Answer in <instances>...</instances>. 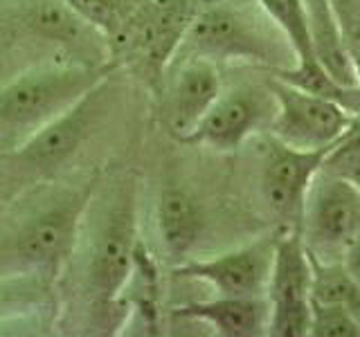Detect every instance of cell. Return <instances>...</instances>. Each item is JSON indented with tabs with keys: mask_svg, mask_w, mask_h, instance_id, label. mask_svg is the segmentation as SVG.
Here are the masks:
<instances>
[{
	"mask_svg": "<svg viewBox=\"0 0 360 337\" xmlns=\"http://www.w3.org/2000/svg\"><path fill=\"white\" fill-rule=\"evenodd\" d=\"M326 153L329 149L302 151L270 138L262 164V196L268 211L286 230L300 227L304 200Z\"/></svg>",
	"mask_w": 360,
	"mask_h": 337,
	"instance_id": "obj_11",
	"label": "cell"
},
{
	"mask_svg": "<svg viewBox=\"0 0 360 337\" xmlns=\"http://www.w3.org/2000/svg\"><path fill=\"white\" fill-rule=\"evenodd\" d=\"M277 115V99L268 81L236 84L221 90V95L198 121L183 144L205 146L217 153H232L252 135L270 133Z\"/></svg>",
	"mask_w": 360,
	"mask_h": 337,
	"instance_id": "obj_8",
	"label": "cell"
},
{
	"mask_svg": "<svg viewBox=\"0 0 360 337\" xmlns=\"http://www.w3.org/2000/svg\"><path fill=\"white\" fill-rule=\"evenodd\" d=\"M320 171L347 180L360 189V119L324 155Z\"/></svg>",
	"mask_w": 360,
	"mask_h": 337,
	"instance_id": "obj_18",
	"label": "cell"
},
{
	"mask_svg": "<svg viewBox=\"0 0 360 337\" xmlns=\"http://www.w3.org/2000/svg\"><path fill=\"white\" fill-rule=\"evenodd\" d=\"M84 241V286L93 306L104 312L122 310L135 252H138V187L129 176L95 183L90 196L82 239Z\"/></svg>",
	"mask_w": 360,
	"mask_h": 337,
	"instance_id": "obj_1",
	"label": "cell"
},
{
	"mask_svg": "<svg viewBox=\"0 0 360 337\" xmlns=\"http://www.w3.org/2000/svg\"><path fill=\"white\" fill-rule=\"evenodd\" d=\"M259 5L268 11V16L286 34V39L297 54V63L318 61L313 52L307 16H304V0H259Z\"/></svg>",
	"mask_w": 360,
	"mask_h": 337,
	"instance_id": "obj_17",
	"label": "cell"
},
{
	"mask_svg": "<svg viewBox=\"0 0 360 337\" xmlns=\"http://www.w3.org/2000/svg\"><path fill=\"white\" fill-rule=\"evenodd\" d=\"M347 270V275L356 281V286L360 288V234L356 239L349 243V247L342 254V261H340Z\"/></svg>",
	"mask_w": 360,
	"mask_h": 337,
	"instance_id": "obj_21",
	"label": "cell"
},
{
	"mask_svg": "<svg viewBox=\"0 0 360 337\" xmlns=\"http://www.w3.org/2000/svg\"><path fill=\"white\" fill-rule=\"evenodd\" d=\"M223 90L219 63L202 56L174 59L160 88V115L172 138L185 142Z\"/></svg>",
	"mask_w": 360,
	"mask_h": 337,
	"instance_id": "obj_10",
	"label": "cell"
},
{
	"mask_svg": "<svg viewBox=\"0 0 360 337\" xmlns=\"http://www.w3.org/2000/svg\"><path fill=\"white\" fill-rule=\"evenodd\" d=\"M345 48L360 74V0H331Z\"/></svg>",
	"mask_w": 360,
	"mask_h": 337,
	"instance_id": "obj_20",
	"label": "cell"
},
{
	"mask_svg": "<svg viewBox=\"0 0 360 337\" xmlns=\"http://www.w3.org/2000/svg\"><path fill=\"white\" fill-rule=\"evenodd\" d=\"M183 56L257 65L270 74L297 65L290 41L259 0H223L196 9L174 59Z\"/></svg>",
	"mask_w": 360,
	"mask_h": 337,
	"instance_id": "obj_2",
	"label": "cell"
},
{
	"mask_svg": "<svg viewBox=\"0 0 360 337\" xmlns=\"http://www.w3.org/2000/svg\"><path fill=\"white\" fill-rule=\"evenodd\" d=\"M297 230L309 256L322 263H340L349 243L360 234V189L318 171Z\"/></svg>",
	"mask_w": 360,
	"mask_h": 337,
	"instance_id": "obj_6",
	"label": "cell"
},
{
	"mask_svg": "<svg viewBox=\"0 0 360 337\" xmlns=\"http://www.w3.org/2000/svg\"><path fill=\"white\" fill-rule=\"evenodd\" d=\"M268 86L277 99V115L268 135L292 149H331L358 119L338 101L281 81L273 74Z\"/></svg>",
	"mask_w": 360,
	"mask_h": 337,
	"instance_id": "obj_9",
	"label": "cell"
},
{
	"mask_svg": "<svg viewBox=\"0 0 360 337\" xmlns=\"http://www.w3.org/2000/svg\"><path fill=\"white\" fill-rule=\"evenodd\" d=\"M313 265L300 230L277 236L266 299L270 337H309L313 310Z\"/></svg>",
	"mask_w": 360,
	"mask_h": 337,
	"instance_id": "obj_7",
	"label": "cell"
},
{
	"mask_svg": "<svg viewBox=\"0 0 360 337\" xmlns=\"http://www.w3.org/2000/svg\"><path fill=\"white\" fill-rule=\"evenodd\" d=\"M95 180L77 189H61L32 207L7 236L0 261L16 272L56 275L77 254L86 209Z\"/></svg>",
	"mask_w": 360,
	"mask_h": 337,
	"instance_id": "obj_4",
	"label": "cell"
},
{
	"mask_svg": "<svg viewBox=\"0 0 360 337\" xmlns=\"http://www.w3.org/2000/svg\"><path fill=\"white\" fill-rule=\"evenodd\" d=\"M304 16H307L315 59L340 84L360 86V74L345 48L331 0H304Z\"/></svg>",
	"mask_w": 360,
	"mask_h": 337,
	"instance_id": "obj_15",
	"label": "cell"
},
{
	"mask_svg": "<svg viewBox=\"0 0 360 337\" xmlns=\"http://www.w3.org/2000/svg\"><path fill=\"white\" fill-rule=\"evenodd\" d=\"M110 77L95 86L59 117L32 133L18 146L0 153L3 173L16 185L43 183L72 160L77 151L99 128L106 112V86Z\"/></svg>",
	"mask_w": 360,
	"mask_h": 337,
	"instance_id": "obj_5",
	"label": "cell"
},
{
	"mask_svg": "<svg viewBox=\"0 0 360 337\" xmlns=\"http://www.w3.org/2000/svg\"><path fill=\"white\" fill-rule=\"evenodd\" d=\"M309 337H360V322L340 303L313 301Z\"/></svg>",
	"mask_w": 360,
	"mask_h": 337,
	"instance_id": "obj_19",
	"label": "cell"
},
{
	"mask_svg": "<svg viewBox=\"0 0 360 337\" xmlns=\"http://www.w3.org/2000/svg\"><path fill=\"white\" fill-rule=\"evenodd\" d=\"M205 209L189 189L169 183L155 200V230L165 254L183 263L205 234Z\"/></svg>",
	"mask_w": 360,
	"mask_h": 337,
	"instance_id": "obj_13",
	"label": "cell"
},
{
	"mask_svg": "<svg viewBox=\"0 0 360 337\" xmlns=\"http://www.w3.org/2000/svg\"><path fill=\"white\" fill-rule=\"evenodd\" d=\"M115 63H43L0 86V149H14L108 79ZM3 151V153H5Z\"/></svg>",
	"mask_w": 360,
	"mask_h": 337,
	"instance_id": "obj_3",
	"label": "cell"
},
{
	"mask_svg": "<svg viewBox=\"0 0 360 337\" xmlns=\"http://www.w3.org/2000/svg\"><path fill=\"white\" fill-rule=\"evenodd\" d=\"M277 239H259L212 258H187L174 267L176 277L196 279L219 295L266 297Z\"/></svg>",
	"mask_w": 360,
	"mask_h": 337,
	"instance_id": "obj_12",
	"label": "cell"
},
{
	"mask_svg": "<svg viewBox=\"0 0 360 337\" xmlns=\"http://www.w3.org/2000/svg\"><path fill=\"white\" fill-rule=\"evenodd\" d=\"M270 306L266 297L219 295L207 301H191L174 308V317L200 322L219 337H262L268 335Z\"/></svg>",
	"mask_w": 360,
	"mask_h": 337,
	"instance_id": "obj_14",
	"label": "cell"
},
{
	"mask_svg": "<svg viewBox=\"0 0 360 337\" xmlns=\"http://www.w3.org/2000/svg\"><path fill=\"white\" fill-rule=\"evenodd\" d=\"M196 3V7L200 9V7H207V5H217V3H223V0H194Z\"/></svg>",
	"mask_w": 360,
	"mask_h": 337,
	"instance_id": "obj_22",
	"label": "cell"
},
{
	"mask_svg": "<svg viewBox=\"0 0 360 337\" xmlns=\"http://www.w3.org/2000/svg\"><path fill=\"white\" fill-rule=\"evenodd\" d=\"M313 265V301L320 303H340L354 312L360 322V288L356 281L347 275L342 263H322L311 256Z\"/></svg>",
	"mask_w": 360,
	"mask_h": 337,
	"instance_id": "obj_16",
	"label": "cell"
}]
</instances>
